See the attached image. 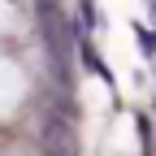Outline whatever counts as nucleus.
<instances>
[{
	"instance_id": "1",
	"label": "nucleus",
	"mask_w": 156,
	"mask_h": 156,
	"mask_svg": "<svg viewBox=\"0 0 156 156\" xmlns=\"http://www.w3.org/2000/svg\"><path fill=\"white\" fill-rule=\"evenodd\" d=\"M44 147H48V156H78L74 126L65 122V117H48V126H44Z\"/></svg>"
}]
</instances>
